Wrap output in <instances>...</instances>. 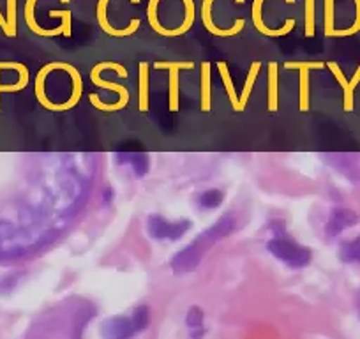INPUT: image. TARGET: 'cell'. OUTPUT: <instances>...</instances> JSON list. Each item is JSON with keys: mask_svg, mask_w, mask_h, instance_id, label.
Wrapping results in <instances>:
<instances>
[{"mask_svg": "<svg viewBox=\"0 0 360 339\" xmlns=\"http://www.w3.org/2000/svg\"><path fill=\"white\" fill-rule=\"evenodd\" d=\"M83 94L82 75L68 62L44 65L36 78V96L41 105L51 112L75 108Z\"/></svg>", "mask_w": 360, "mask_h": 339, "instance_id": "1", "label": "cell"}, {"mask_svg": "<svg viewBox=\"0 0 360 339\" xmlns=\"http://www.w3.org/2000/svg\"><path fill=\"white\" fill-rule=\"evenodd\" d=\"M195 0H148V25L162 37L184 36L195 25Z\"/></svg>", "mask_w": 360, "mask_h": 339, "instance_id": "2", "label": "cell"}, {"mask_svg": "<svg viewBox=\"0 0 360 339\" xmlns=\"http://www.w3.org/2000/svg\"><path fill=\"white\" fill-rule=\"evenodd\" d=\"M141 0H98L96 18L103 32L112 37H129L141 25L136 8Z\"/></svg>", "mask_w": 360, "mask_h": 339, "instance_id": "3", "label": "cell"}, {"mask_svg": "<svg viewBox=\"0 0 360 339\" xmlns=\"http://www.w3.org/2000/svg\"><path fill=\"white\" fill-rule=\"evenodd\" d=\"M233 230L235 217L231 216V214H226L224 217L217 219L212 226L207 228L203 234H200L196 241H193L191 244L186 245L182 251L175 252V257H173L172 264H169L172 271L175 272V274H188V272L195 271L200 265V262H202L207 249L212 248L214 242L228 237Z\"/></svg>", "mask_w": 360, "mask_h": 339, "instance_id": "4", "label": "cell"}, {"mask_svg": "<svg viewBox=\"0 0 360 339\" xmlns=\"http://www.w3.org/2000/svg\"><path fill=\"white\" fill-rule=\"evenodd\" d=\"M297 0H252L251 22L259 34L266 37L288 36L297 27L295 16L288 15V8H293Z\"/></svg>", "mask_w": 360, "mask_h": 339, "instance_id": "5", "label": "cell"}, {"mask_svg": "<svg viewBox=\"0 0 360 339\" xmlns=\"http://www.w3.org/2000/svg\"><path fill=\"white\" fill-rule=\"evenodd\" d=\"M245 6V0H203L202 22L212 36L233 37L245 27V20L237 16V8Z\"/></svg>", "mask_w": 360, "mask_h": 339, "instance_id": "6", "label": "cell"}, {"mask_svg": "<svg viewBox=\"0 0 360 339\" xmlns=\"http://www.w3.org/2000/svg\"><path fill=\"white\" fill-rule=\"evenodd\" d=\"M266 251L290 269H304L313 262V251L307 245L290 238L288 235L270 238L266 242Z\"/></svg>", "mask_w": 360, "mask_h": 339, "instance_id": "7", "label": "cell"}, {"mask_svg": "<svg viewBox=\"0 0 360 339\" xmlns=\"http://www.w3.org/2000/svg\"><path fill=\"white\" fill-rule=\"evenodd\" d=\"M193 228V223L188 219L168 221L161 214H150L147 219V235L154 241L176 242L184 238L186 234Z\"/></svg>", "mask_w": 360, "mask_h": 339, "instance_id": "8", "label": "cell"}, {"mask_svg": "<svg viewBox=\"0 0 360 339\" xmlns=\"http://www.w3.org/2000/svg\"><path fill=\"white\" fill-rule=\"evenodd\" d=\"M154 69L168 71V108L169 112L180 110V71H189L195 68L191 60H158L152 64Z\"/></svg>", "mask_w": 360, "mask_h": 339, "instance_id": "9", "label": "cell"}, {"mask_svg": "<svg viewBox=\"0 0 360 339\" xmlns=\"http://www.w3.org/2000/svg\"><path fill=\"white\" fill-rule=\"evenodd\" d=\"M285 69L299 71V110L307 112L309 110V75L313 69H323V62H285Z\"/></svg>", "mask_w": 360, "mask_h": 339, "instance_id": "10", "label": "cell"}, {"mask_svg": "<svg viewBox=\"0 0 360 339\" xmlns=\"http://www.w3.org/2000/svg\"><path fill=\"white\" fill-rule=\"evenodd\" d=\"M136 334L131 316H112L101 324L103 339H131Z\"/></svg>", "mask_w": 360, "mask_h": 339, "instance_id": "11", "label": "cell"}, {"mask_svg": "<svg viewBox=\"0 0 360 339\" xmlns=\"http://www.w3.org/2000/svg\"><path fill=\"white\" fill-rule=\"evenodd\" d=\"M356 223H359L356 212L345 209V207H338V209H332L330 216H328L327 224H325V234H327V237H338L346 228L355 226Z\"/></svg>", "mask_w": 360, "mask_h": 339, "instance_id": "12", "label": "cell"}, {"mask_svg": "<svg viewBox=\"0 0 360 339\" xmlns=\"http://www.w3.org/2000/svg\"><path fill=\"white\" fill-rule=\"evenodd\" d=\"M115 159L119 165L131 166L136 179L147 177V174L150 172V155L145 152H119L115 154Z\"/></svg>", "mask_w": 360, "mask_h": 339, "instance_id": "13", "label": "cell"}, {"mask_svg": "<svg viewBox=\"0 0 360 339\" xmlns=\"http://www.w3.org/2000/svg\"><path fill=\"white\" fill-rule=\"evenodd\" d=\"M90 82L94 83L96 87H99V89H110V91H112V92H115L117 98H119V106H120V110H124L127 105H129V91H127V89L124 87V85H119V83L108 82V79L103 78L101 69H99L98 64H96L94 68L90 69Z\"/></svg>", "mask_w": 360, "mask_h": 339, "instance_id": "14", "label": "cell"}, {"mask_svg": "<svg viewBox=\"0 0 360 339\" xmlns=\"http://www.w3.org/2000/svg\"><path fill=\"white\" fill-rule=\"evenodd\" d=\"M148 62H140L138 65V110L141 113L148 112L150 106V75H148Z\"/></svg>", "mask_w": 360, "mask_h": 339, "instance_id": "15", "label": "cell"}, {"mask_svg": "<svg viewBox=\"0 0 360 339\" xmlns=\"http://www.w3.org/2000/svg\"><path fill=\"white\" fill-rule=\"evenodd\" d=\"M266 108L276 113L279 110V65L276 62L269 64V78H266Z\"/></svg>", "mask_w": 360, "mask_h": 339, "instance_id": "16", "label": "cell"}, {"mask_svg": "<svg viewBox=\"0 0 360 339\" xmlns=\"http://www.w3.org/2000/svg\"><path fill=\"white\" fill-rule=\"evenodd\" d=\"M210 62H202V76H200V108L203 113L212 110V75Z\"/></svg>", "mask_w": 360, "mask_h": 339, "instance_id": "17", "label": "cell"}, {"mask_svg": "<svg viewBox=\"0 0 360 339\" xmlns=\"http://www.w3.org/2000/svg\"><path fill=\"white\" fill-rule=\"evenodd\" d=\"M205 320V313H203L202 307L193 306L189 307L188 314H186V325L189 328V338L191 339H203L207 334V328L203 325Z\"/></svg>", "mask_w": 360, "mask_h": 339, "instance_id": "18", "label": "cell"}, {"mask_svg": "<svg viewBox=\"0 0 360 339\" xmlns=\"http://www.w3.org/2000/svg\"><path fill=\"white\" fill-rule=\"evenodd\" d=\"M259 69H262V64L259 62H252L251 69L248 72V78L244 82V87H242V92L238 94V112H244L245 106H248L249 99H251L252 89H255V83L258 79Z\"/></svg>", "mask_w": 360, "mask_h": 339, "instance_id": "19", "label": "cell"}, {"mask_svg": "<svg viewBox=\"0 0 360 339\" xmlns=\"http://www.w3.org/2000/svg\"><path fill=\"white\" fill-rule=\"evenodd\" d=\"M223 202H224V191H221V189L217 188L205 189V191L196 195V205H198L202 210H214L217 209V207L223 205Z\"/></svg>", "mask_w": 360, "mask_h": 339, "instance_id": "20", "label": "cell"}, {"mask_svg": "<svg viewBox=\"0 0 360 339\" xmlns=\"http://www.w3.org/2000/svg\"><path fill=\"white\" fill-rule=\"evenodd\" d=\"M339 260L345 262V264L360 265V235L345 241L339 245Z\"/></svg>", "mask_w": 360, "mask_h": 339, "instance_id": "21", "label": "cell"}, {"mask_svg": "<svg viewBox=\"0 0 360 339\" xmlns=\"http://www.w3.org/2000/svg\"><path fill=\"white\" fill-rule=\"evenodd\" d=\"M217 71H219L221 79H223V85L224 89H226V94L228 98H230L231 108H233V112H238V94H237V89L233 87V79H231L230 71H228L226 62L223 60L217 62Z\"/></svg>", "mask_w": 360, "mask_h": 339, "instance_id": "22", "label": "cell"}, {"mask_svg": "<svg viewBox=\"0 0 360 339\" xmlns=\"http://www.w3.org/2000/svg\"><path fill=\"white\" fill-rule=\"evenodd\" d=\"M314 29H316V0H304V34L306 37H313Z\"/></svg>", "mask_w": 360, "mask_h": 339, "instance_id": "23", "label": "cell"}, {"mask_svg": "<svg viewBox=\"0 0 360 339\" xmlns=\"http://www.w3.org/2000/svg\"><path fill=\"white\" fill-rule=\"evenodd\" d=\"M131 320H133V327L136 331V334H140L150 324V309L147 306L134 307L133 314H131Z\"/></svg>", "mask_w": 360, "mask_h": 339, "instance_id": "24", "label": "cell"}, {"mask_svg": "<svg viewBox=\"0 0 360 339\" xmlns=\"http://www.w3.org/2000/svg\"><path fill=\"white\" fill-rule=\"evenodd\" d=\"M328 68H330L332 71H334L335 78H338V79H339V83H341L342 87H345V92H346V99H345V101H346V106H345V108H346V110H349V108H352V89H349L348 83L345 82V78H342L341 71H339V68H338V65L334 64V62H330V64H328Z\"/></svg>", "mask_w": 360, "mask_h": 339, "instance_id": "25", "label": "cell"}, {"mask_svg": "<svg viewBox=\"0 0 360 339\" xmlns=\"http://www.w3.org/2000/svg\"><path fill=\"white\" fill-rule=\"evenodd\" d=\"M270 231L274 234V237H279V235H286V228H285V221H274V223H270Z\"/></svg>", "mask_w": 360, "mask_h": 339, "instance_id": "26", "label": "cell"}, {"mask_svg": "<svg viewBox=\"0 0 360 339\" xmlns=\"http://www.w3.org/2000/svg\"><path fill=\"white\" fill-rule=\"evenodd\" d=\"M112 200H113V189L106 188L105 195H103V203H105V205H110V203H112Z\"/></svg>", "mask_w": 360, "mask_h": 339, "instance_id": "27", "label": "cell"}, {"mask_svg": "<svg viewBox=\"0 0 360 339\" xmlns=\"http://www.w3.org/2000/svg\"><path fill=\"white\" fill-rule=\"evenodd\" d=\"M356 309H359V313H360V293H359V297H356Z\"/></svg>", "mask_w": 360, "mask_h": 339, "instance_id": "28", "label": "cell"}]
</instances>
